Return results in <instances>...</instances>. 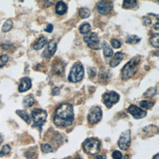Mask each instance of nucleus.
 Returning <instances> with one entry per match:
<instances>
[{
	"instance_id": "39448f33",
	"label": "nucleus",
	"mask_w": 159,
	"mask_h": 159,
	"mask_svg": "<svg viewBox=\"0 0 159 159\" xmlns=\"http://www.w3.org/2000/svg\"><path fill=\"white\" fill-rule=\"evenodd\" d=\"M47 117V112L42 109H34L32 111V117L34 121V126L42 129Z\"/></svg>"
},
{
	"instance_id": "e433bc0d",
	"label": "nucleus",
	"mask_w": 159,
	"mask_h": 159,
	"mask_svg": "<svg viewBox=\"0 0 159 159\" xmlns=\"http://www.w3.org/2000/svg\"><path fill=\"white\" fill-rule=\"evenodd\" d=\"M52 93L53 95H58L60 93V89L58 87H55L52 89Z\"/></svg>"
},
{
	"instance_id": "b1692460",
	"label": "nucleus",
	"mask_w": 159,
	"mask_h": 159,
	"mask_svg": "<svg viewBox=\"0 0 159 159\" xmlns=\"http://www.w3.org/2000/svg\"><path fill=\"white\" fill-rule=\"evenodd\" d=\"M159 35L158 34H155L152 35V37L150 39V44L153 46L154 47L158 48L159 47Z\"/></svg>"
},
{
	"instance_id": "a18cd8bd",
	"label": "nucleus",
	"mask_w": 159,
	"mask_h": 159,
	"mask_svg": "<svg viewBox=\"0 0 159 159\" xmlns=\"http://www.w3.org/2000/svg\"><path fill=\"white\" fill-rule=\"evenodd\" d=\"M64 159H68V158H64Z\"/></svg>"
},
{
	"instance_id": "cd10ccee",
	"label": "nucleus",
	"mask_w": 159,
	"mask_h": 159,
	"mask_svg": "<svg viewBox=\"0 0 159 159\" xmlns=\"http://www.w3.org/2000/svg\"><path fill=\"white\" fill-rule=\"evenodd\" d=\"M42 151L45 153H48L53 152V148L48 143H42L41 145Z\"/></svg>"
},
{
	"instance_id": "f3484780",
	"label": "nucleus",
	"mask_w": 159,
	"mask_h": 159,
	"mask_svg": "<svg viewBox=\"0 0 159 159\" xmlns=\"http://www.w3.org/2000/svg\"><path fill=\"white\" fill-rule=\"evenodd\" d=\"M64 68H65V65L61 61H56L55 64L53 65V70L54 72L57 75L61 74L64 71Z\"/></svg>"
},
{
	"instance_id": "2f4dec72",
	"label": "nucleus",
	"mask_w": 159,
	"mask_h": 159,
	"mask_svg": "<svg viewBox=\"0 0 159 159\" xmlns=\"http://www.w3.org/2000/svg\"><path fill=\"white\" fill-rule=\"evenodd\" d=\"M112 157L113 159H122V155L120 152L118 150H115L112 152Z\"/></svg>"
},
{
	"instance_id": "4c0bfd02",
	"label": "nucleus",
	"mask_w": 159,
	"mask_h": 159,
	"mask_svg": "<svg viewBox=\"0 0 159 159\" xmlns=\"http://www.w3.org/2000/svg\"><path fill=\"white\" fill-rule=\"evenodd\" d=\"M94 159H106V157L104 155H97Z\"/></svg>"
},
{
	"instance_id": "4be33fe9",
	"label": "nucleus",
	"mask_w": 159,
	"mask_h": 159,
	"mask_svg": "<svg viewBox=\"0 0 159 159\" xmlns=\"http://www.w3.org/2000/svg\"><path fill=\"white\" fill-rule=\"evenodd\" d=\"M91 30V25L88 22L83 23L79 27V31L81 34H86L89 32Z\"/></svg>"
},
{
	"instance_id": "393cba45",
	"label": "nucleus",
	"mask_w": 159,
	"mask_h": 159,
	"mask_svg": "<svg viewBox=\"0 0 159 159\" xmlns=\"http://www.w3.org/2000/svg\"><path fill=\"white\" fill-rule=\"evenodd\" d=\"M140 41V38H139L138 36H137L135 35H128L126 39V42L127 43H130V44L137 43Z\"/></svg>"
},
{
	"instance_id": "9b49d317",
	"label": "nucleus",
	"mask_w": 159,
	"mask_h": 159,
	"mask_svg": "<svg viewBox=\"0 0 159 159\" xmlns=\"http://www.w3.org/2000/svg\"><path fill=\"white\" fill-rule=\"evenodd\" d=\"M127 112H129L135 119H139L143 118L147 115V111L140 109L138 106L132 104L127 109Z\"/></svg>"
},
{
	"instance_id": "bb28decb",
	"label": "nucleus",
	"mask_w": 159,
	"mask_h": 159,
	"mask_svg": "<svg viewBox=\"0 0 159 159\" xmlns=\"http://www.w3.org/2000/svg\"><path fill=\"white\" fill-rule=\"evenodd\" d=\"M139 104L141 107L148 109L154 105V102L148 100H143L139 102Z\"/></svg>"
},
{
	"instance_id": "c85d7f7f",
	"label": "nucleus",
	"mask_w": 159,
	"mask_h": 159,
	"mask_svg": "<svg viewBox=\"0 0 159 159\" xmlns=\"http://www.w3.org/2000/svg\"><path fill=\"white\" fill-rule=\"evenodd\" d=\"M157 93V88H152L148 89L145 93H144V96L145 97H152L154 95H155Z\"/></svg>"
},
{
	"instance_id": "7c9ffc66",
	"label": "nucleus",
	"mask_w": 159,
	"mask_h": 159,
	"mask_svg": "<svg viewBox=\"0 0 159 159\" xmlns=\"http://www.w3.org/2000/svg\"><path fill=\"white\" fill-rule=\"evenodd\" d=\"M111 45L114 48H119L121 46V43L117 39H112L111 41Z\"/></svg>"
},
{
	"instance_id": "a211bd4d",
	"label": "nucleus",
	"mask_w": 159,
	"mask_h": 159,
	"mask_svg": "<svg viewBox=\"0 0 159 159\" xmlns=\"http://www.w3.org/2000/svg\"><path fill=\"white\" fill-rule=\"evenodd\" d=\"M102 48H103V53L106 57H111L113 54V50L109 45L106 42H103L102 43Z\"/></svg>"
},
{
	"instance_id": "9d476101",
	"label": "nucleus",
	"mask_w": 159,
	"mask_h": 159,
	"mask_svg": "<svg viewBox=\"0 0 159 159\" xmlns=\"http://www.w3.org/2000/svg\"><path fill=\"white\" fill-rule=\"evenodd\" d=\"M113 8V4L110 1L101 0L97 4V10L98 12L102 15L109 14Z\"/></svg>"
},
{
	"instance_id": "aec40b11",
	"label": "nucleus",
	"mask_w": 159,
	"mask_h": 159,
	"mask_svg": "<svg viewBox=\"0 0 159 159\" xmlns=\"http://www.w3.org/2000/svg\"><path fill=\"white\" fill-rule=\"evenodd\" d=\"M34 102V98L32 95H28L24 98L22 101V104L25 107H30L33 105Z\"/></svg>"
},
{
	"instance_id": "ea45409f",
	"label": "nucleus",
	"mask_w": 159,
	"mask_h": 159,
	"mask_svg": "<svg viewBox=\"0 0 159 159\" xmlns=\"http://www.w3.org/2000/svg\"><path fill=\"white\" fill-rule=\"evenodd\" d=\"M153 159H159V155H158V153H157L155 156H154V157H153Z\"/></svg>"
},
{
	"instance_id": "c756f323",
	"label": "nucleus",
	"mask_w": 159,
	"mask_h": 159,
	"mask_svg": "<svg viewBox=\"0 0 159 159\" xmlns=\"http://www.w3.org/2000/svg\"><path fill=\"white\" fill-rule=\"evenodd\" d=\"M9 57L7 55L4 54L0 56V68L2 67L8 61Z\"/></svg>"
},
{
	"instance_id": "37998d69",
	"label": "nucleus",
	"mask_w": 159,
	"mask_h": 159,
	"mask_svg": "<svg viewBox=\"0 0 159 159\" xmlns=\"http://www.w3.org/2000/svg\"><path fill=\"white\" fill-rule=\"evenodd\" d=\"M4 155H3V153H2V152L1 151H0V157H2Z\"/></svg>"
},
{
	"instance_id": "dca6fc26",
	"label": "nucleus",
	"mask_w": 159,
	"mask_h": 159,
	"mask_svg": "<svg viewBox=\"0 0 159 159\" xmlns=\"http://www.w3.org/2000/svg\"><path fill=\"white\" fill-rule=\"evenodd\" d=\"M47 42V39L45 37H40L33 45V48L35 50H39L42 48Z\"/></svg>"
},
{
	"instance_id": "423d86ee",
	"label": "nucleus",
	"mask_w": 159,
	"mask_h": 159,
	"mask_svg": "<svg viewBox=\"0 0 159 159\" xmlns=\"http://www.w3.org/2000/svg\"><path fill=\"white\" fill-rule=\"evenodd\" d=\"M119 95L115 91L104 93L102 95L103 102L107 108H111L113 104L119 101Z\"/></svg>"
},
{
	"instance_id": "a878e982",
	"label": "nucleus",
	"mask_w": 159,
	"mask_h": 159,
	"mask_svg": "<svg viewBox=\"0 0 159 159\" xmlns=\"http://www.w3.org/2000/svg\"><path fill=\"white\" fill-rule=\"evenodd\" d=\"M12 25H13V22L11 20H6L2 27V31L4 32H7L8 31H9L11 28L12 27Z\"/></svg>"
},
{
	"instance_id": "2eb2a0df",
	"label": "nucleus",
	"mask_w": 159,
	"mask_h": 159,
	"mask_svg": "<svg viewBox=\"0 0 159 159\" xmlns=\"http://www.w3.org/2000/svg\"><path fill=\"white\" fill-rule=\"evenodd\" d=\"M67 11V6L63 1H58L55 6V12L58 15H63Z\"/></svg>"
},
{
	"instance_id": "5701e85b",
	"label": "nucleus",
	"mask_w": 159,
	"mask_h": 159,
	"mask_svg": "<svg viewBox=\"0 0 159 159\" xmlns=\"http://www.w3.org/2000/svg\"><path fill=\"white\" fill-rule=\"evenodd\" d=\"M78 14L79 16L83 18V19H86L87 17H88L90 14H91V11L88 8L86 7H81L79 9L78 11Z\"/></svg>"
},
{
	"instance_id": "4468645a",
	"label": "nucleus",
	"mask_w": 159,
	"mask_h": 159,
	"mask_svg": "<svg viewBox=\"0 0 159 159\" xmlns=\"http://www.w3.org/2000/svg\"><path fill=\"white\" fill-rule=\"evenodd\" d=\"M123 57H124V54L122 52H116L110 61L109 65L111 67L114 68L117 66L121 62L122 60L123 59Z\"/></svg>"
},
{
	"instance_id": "f8f14e48",
	"label": "nucleus",
	"mask_w": 159,
	"mask_h": 159,
	"mask_svg": "<svg viewBox=\"0 0 159 159\" xmlns=\"http://www.w3.org/2000/svg\"><path fill=\"white\" fill-rule=\"evenodd\" d=\"M57 47V42L54 40H51L48 44L47 50L43 53V57L45 58H50L56 52Z\"/></svg>"
},
{
	"instance_id": "f704fd0d",
	"label": "nucleus",
	"mask_w": 159,
	"mask_h": 159,
	"mask_svg": "<svg viewBox=\"0 0 159 159\" xmlns=\"http://www.w3.org/2000/svg\"><path fill=\"white\" fill-rule=\"evenodd\" d=\"M54 0H45L43 5L44 7H47L50 6H51L52 4H53Z\"/></svg>"
},
{
	"instance_id": "6ab92c4d",
	"label": "nucleus",
	"mask_w": 159,
	"mask_h": 159,
	"mask_svg": "<svg viewBox=\"0 0 159 159\" xmlns=\"http://www.w3.org/2000/svg\"><path fill=\"white\" fill-rule=\"evenodd\" d=\"M16 113L24 120H25L27 124H30V117L29 116V114H28V112L26 111H24V110H17L16 111Z\"/></svg>"
},
{
	"instance_id": "58836bf2",
	"label": "nucleus",
	"mask_w": 159,
	"mask_h": 159,
	"mask_svg": "<svg viewBox=\"0 0 159 159\" xmlns=\"http://www.w3.org/2000/svg\"><path fill=\"white\" fill-rule=\"evenodd\" d=\"M158 22H157V23L155 24V25H154V28L156 29V30H158Z\"/></svg>"
},
{
	"instance_id": "c03bdc74",
	"label": "nucleus",
	"mask_w": 159,
	"mask_h": 159,
	"mask_svg": "<svg viewBox=\"0 0 159 159\" xmlns=\"http://www.w3.org/2000/svg\"><path fill=\"white\" fill-rule=\"evenodd\" d=\"M74 159H81V158H79V157H76V158H75Z\"/></svg>"
},
{
	"instance_id": "c9c22d12",
	"label": "nucleus",
	"mask_w": 159,
	"mask_h": 159,
	"mask_svg": "<svg viewBox=\"0 0 159 159\" xmlns=\"http://www.w3.org/2000/svg\"><path fill=\"white\" fill-rule=\"evenodd\" d=\"M53 25L51 24H49L47 25L46 28L44 29V30L47 32H48V33H50L53 31Z\"/></svg>"
},
{
	"instance_id": "473e14b6",
	"label": "nucleus",
	"mask_w": 159,
	"mask_h": 159,
	"mask_svg": "<svg viewBox=\"0 0 159 159\" xmlns=\"http://www.w3.org/2000/svg\"><path fill=\"white\" fill-rule=\"evenodd\" d=\"M11 151V147L9 145L7 144H6L4 145L2 148V150H1V152L2 153H3V155H6L7 153H9V152Z\"/></svg>"
},
{
	"instance_id": "6e6552de",
	"label": "nucleus",
	"mask_w": 159,
	"mask_h": 159,
	"mask_svg": "<svg viewBox=\"0 0 159 159\" xmlns=\"http://www.w3.org/2000/svg\"><path fill=\"white\" fill-rule=\"evenodd\" d=\"M130 143V130L127 129L123 132L119 137L118 145L122 150H125L129 148Z\"/></svg>"
},
{
	"instance_id": "72a5a7b5",
	"label": "nucleus",
	"mask_w": 159,
	"mask_h": 159,
	"mask_svg": "<svg viewBox=\"0 0 159 159\" xmlns=\"http://www.w3.org/2000/svg\"><path fill=\"white\" fill-rule=\"evenodd\" d=\"M143 23L145 25H148L152 23L151 19L150 18H148V17H144L143 19Z\"/></svg>"
},
{
	"instance_id": "ddd939ff",
	"label": "nucleus",
	"mask_w": 159,
	"mask_h": 159,
	"mask_svg": "<svg viewBox=\"0 0 159 159\" xmlns=\"http://www.w3.org/2000/svg\"><path fill=\"white\" fill-rule=\"evenodd\" d=\"M32 86V83L30 78L27 77H24L21 80L19 86V91L20 93L25 92L29 90Z\"/></svg>"
},
{
	"instance_id": "f03ea898",
	"label": "nucleus",
	"mask_w": 159,
	"mask_h": 159,
	"mask_svg": "<svg viewBox=\"0 0 159 159\" xmlns=\"http://www.w3.org/2000/svg\"><path fill=\"white\" fill-rule=\"evenodd\" d=\"M140 61L139 57H135L128 61L121 70L122 79L127 80L132 78L137 71V66Z\"/></svg>"
},
{
	"instance_id": "f257e3e1",
	"label": "nucleus",
	"mask_w": 159,
	"mask_h": 159,
	"mask_svg": "<svg viewBox=\"0 0 159 159\" xmlns=\"http://www.w3.org/2000/svg\"><path fill=\"white\" fill-rule=\"evenodd\" d=\"M74 120L73 106L68 103L61 104L55 110L53 116V123L60 127L70 125Z\"/></svg>"
},
{
	"instance_id": "7ed1b4c3",
	"label": "nucleus",
	"mask_w": 159,
	"mask_h": 159,
	"mask_svg": "<svg viewBox=\"0 0 159 159\" xmlns=\"http://www.w3.org/2000/svg\"><path fill=\"white\" fill-rule=\"evenodd\" d=\"M84 75V71L83 66L81 63L78 62L72 66L68 75V80L71 82L76 83L83 79Z\"/></svg>"
},
{
	"instance_id": "0eeeda50",
	"label": "nucleus",
	"mask_w": 159,
	"mask_h": 159,
	"mask_svg": "<svg viewBox=\"0 0 159 159\" xmlns=\"http://www.w3.org/2000/svg\"><path fill=\"white\" fill-rule=\"evenodd\" d=\"M84 41L88 44V47L93 50H99L101 48L99 39L98 35L94 33H91L83 37Z\"/></svg>"
},
{
	"instance_id": "79ce46f5",
	"label": "nucleus",
	"mask_w": 159,
	"mask_h": 159,
	"mask_svg": "<svg viewBox=\"0 0 159 159\" xmlns=\"http://www.w3.org/2000/svg\"><path fill=\"white\" fill-rule=\"evenodd\" d=\"M122 159H129V155H125Z\"/></svg>"
},
{
	"instance_id": "20e7f679",
	"label": "nucleus",
	"mask_w": 159,
	"mask_h": 159,
	"mask_svg": "<svg viewBox=\"0 0 159 159\" xmlns=\"http://www.w3.org/2000/svg\"><path fill=\"white\" fill-rule=\"evenodd\" d=\"M84 151L90 155L97 154L100 149V142L94 138H89L84 140L83 144Z\"/></svg>"
},
{
	"instance_id": "1a4fd4ad",
	"label": "nucleus",
	"mask_w": 159,
	"mask_h": 159,
	"mask_svg": "<svg viewBox=\"0 0 159 159\" xmlns=\"http://www.w3.org/2000/svg\"><path fill=\"white\" fill-rule=\"evenodd\" d=\"M102 110L98 106L93 107L88 114V119L91 124H96L102 118Z\"/></svg>"
},
{
	"instance_id": "412c9836",
	"label": "nucleus",
	"mask_w": 159,
	"mask_h": 159,
	"mask_svg": "<svg viewBox=\"0 0 159 159\" xmlns=\"http://www.w3.org/2000/svg\"><path fill=\"white\" fill-rule=\"evenodd\" d=\"M137 6L136 0H124L122 7L124 9L134 8Z\"/></svg>"
},
{
	"instance_id": "a19ab883",
	"label": "nucleus",
	"mask_w": 159,
	"mask_h": 159,
	"mask_svg": "<svg viewBox=\"0 0 159 159\" xmlns=\"http://www.w3.org/2000/svg\"><path fill=\"white\" fill-rule=\"evenodd\" d=\"M2 140H3V139H2V136L1 135H0V145L1 144Z\"/></svg>"
}]
</instances>
